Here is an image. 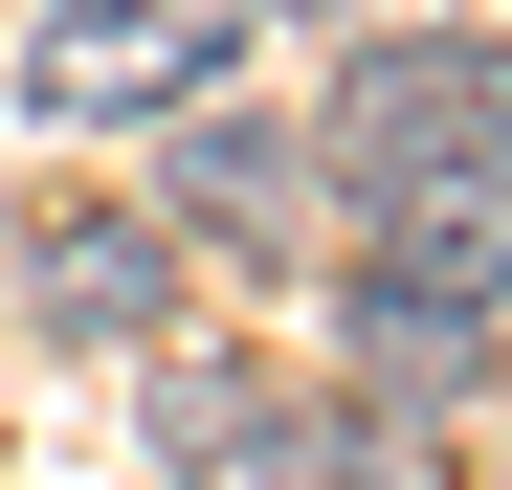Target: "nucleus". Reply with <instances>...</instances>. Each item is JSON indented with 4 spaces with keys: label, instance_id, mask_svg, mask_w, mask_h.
<instances>
[{
    "label": "nucleus",
    "instance_id": "obj_1",
    "mask_svg": "<svg viewBox=\"0 0 512 490\" xmlns=\"http://www.w3.org/2000/svg\"><path fill=\"white\" fill-rule=\"evenodd\" d=\"M334 223H357V290L490 312L512 290V45L401 23L334 67Z\"/></svg>",
    "mask_w": 512,
    "mask_h": 490
},
{
    "label": "nucleus",
    "instance_id": "obj_2",
    "mask_svg": "<svg viewBox=\"0 0 512 490\" xmlns=\"http://www.w3.org/2000/svg\"><path fill=\"white\" fill-rule=\"evenodd\" d=\"M201 67H223V0H45L23 90L67 134H112V112H201Z\"/></svg>",
    "mask_w": 512,
    "mask_h": 490
},
{
    "label": "nucleus",
    "instance_id": "obj_3",
    "mask_svg": "<svg viewBox=\"0 0 512 490\" xmlns=\"http://www.w3.org/2000/svg\"><path fill=\"white\" fill-rule=\"evenodd\" d=\"M179 468L201 490H379V446L334 424V401H268V379H223V357L179 379Z\"/></svg>",
    "mask_w": 512,
    "mask_h": 490
},
{
    "label": "nucleus",
    "instance_id": "obj_4",
    "mask_svg": "<svg viewBox=\"0 0 512 490\" xmlns=\"http://www.w3.org/2000/svg\"><path fill=\"white\" fill-rule=\"evenodd\" d=\"M45 312L67 335H156V312H179V245L156 223H45Z\"/></svg>",
    "mask_w": 512,
    "mask_h": 490
},
{
    "label": "nucleus",
    "instance_id": "obj_5",
    "mask_svg": "<svg viewBox=\"0 0 512 490\" xmlns=\"http://www.w3.org/2000/svg\"><path fill=\"white\" fill-rule=\"evenodd\" d=\"M179 179H201V223H290V156H268V134H201Z\"/></svg>",
    "mask_w": 512,
    "mask_h": 490
},
{
    "label": "nucleus",
    "instance_id": "obj_6",
    "mask_svg": "<svg viewBox=\"0 0 512 490\" xmlns=\"http://www.w3.org/2000/svg\"><path fill=\"white\" fill-rule=\"evenodd\" d=\"M334 23H357V0H334Z\"/></svg>",
    "mask_w": 512,
    "mask_h": 490
},
{
    "label": "nucleus",
    "instance_id": "obj_7",
    "mask_svg": "<svg viewBox=\"0 0 512 490\" xmlns=\"http://www.w3.org/2000/svg\"><path fill=\"white\" fill-rule=\"evenodd\" d=\"M490 490H512V468H490Z\"/></svg>",
    "mask_w": 512,
    "mask_h": 490
}]
</instances>
